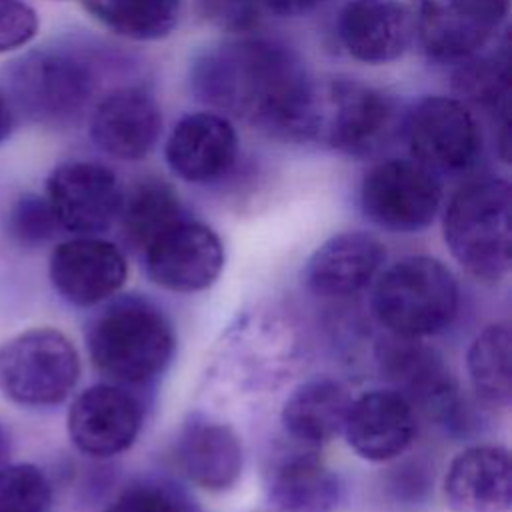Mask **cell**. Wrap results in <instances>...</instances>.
Here are the masks:
<instances>
[{
	"mask_svg": "<svg viewBox=\"0 0 512 512\" xmlns=\"http://www.w3.org/2000/svg\"><path fill=\"white\" fill-rule=\"evenodd\" d=\"M310 84L300 56L264 36L212 44L190 66V88L202 104L284 140L296 136Z\"/></svg>",
	"mask_w": 512,
	"mask_h": 512,
	"instance_id": "6da1fadb",
	"label": "cell"
},
{
	"mask_svg": "<svg viewBox=\"0 0 512 512\" xmlns=\"http://www.w3.org/2000/svg\"><path fill=\"white\" fill-rule=\"evenodd\" d=\"M398 130V106L388 94L354 78H328L312 80L294 140L364 158Z\"/></svg>",
	"mask_w": 512,
	"mask_h": 512,
	"instance_id": "7a4b0ae2",
	"label": "cell"
},
{
	"mask_svg": "<svg viewBox=\"0 0 512 512\" xmlns=\"http://www.w3.org/2000/svg\"><path fill=\"white\" fill-rule=\"evenodd\" d=\"M86 346L94 368L114 384H142L168 366L174 330L150 300L122 296L92 318Z\"/></svg>",
	"mask_w": 512,
	"mask_h": 512,
	"instance_id": "3957f363",
	"label": "cell"
},
{
	"mask_svg": "<svg viewBox=\"0 0 512 512\" xmlns=\"http://www.w3.org/2000/svg\"><path fill=\"white\" fill-rule=\"evenodd\" d=\"M512 188L496 176L460 186L448 200L442 230L452 258L480 282H500L512 264Z\"/></svg>",
	"mask_w": 512,
	"mask_h": 512,
	"instance_id": "277c9868",
	"label": "cell"
},
{
	"mask_svg": "<svg viewBox=\"0 0 512 512\" xmlns=\"http://www.w3.org/2000/svg\"><path fill=\"white\" fill-rule=\"evenodd\" d=\"M372 308L394 336H434L446 330L458 312V284L438 258L406 256L378 278Z\"/></svg>",
	"mask_w": 512,
	"mask_h": 512,
	"instance_id": "5b68a950",
	"label": "cell"
},
{
	"mask_svg": "<svg viewBox=\"0 0 512 512\" xmlns=\"http://www.w3.org/2000/svg\"><path fill=\"white\" fill-rule=\"evenodd\" d=\"M78 376V350L56 328H28L0 344V394L18 406L60 404L74 390Z\"/></svg>",
	"mask_w": 512,
	"mask_h": 512,
	"instance_id": "8992f818",
	"label": "cell"
},
{
	"mask_svg": "<svg viewBox=\"0 0 512 512\" xmlns=\"http://www.w3.org/2000/svg\"><path fill=\"white\" fill-rule=\"evenodd\" d=\"M410 158L434 174L472 168L482 152L480 122L456 96H424L402 122Z\"/></svg>",
	"mask_w": 512,
	"mask_h": 512,
	"instance_id": "52a82bcc",
	"label": "cell"
},
{
	"mask_svg": "<svg viewBox=\"0 0 512 512\" xmlns=\"http://www.w3.org/2000/svg\"><path fill=\"white\" fill-rule=\"evenodd\" d=\"M442 202L438 174L412 158L376 162L362 178L364 216L390 232H418L432 224Z\"/></svg>",
	"mask_w": 512,
	"mask_h": 512,
	"instance_id": "ba28073f",
	"label": "cell"
},
{
	"mask_svg": "<svg viewBox=\"0 0 512 512\" xmlns=\"http://www.w3.org/2000/svg\"><path fill=\"white\" fill-rule=\"evenodd\" d=\"M414 38L436 62L460 64L480 52L506 22L510 0H406Z\"/></svg>",
	"mask_w": 512,
	"mask_h": 512,
	"instance_id": "9c48e42d",
	"label": "cell"
},
{
	"mask_svg": "<svg viewBox=\"0 0 512 512\" xmlns=\"http://www.w3.org/2000/svg\"><path fill=\"white\" fill-rule=\"evenodd\" d=\"M12 86L20 108L44 124L76 118L96 90L88 62L64 50H36L20 60Z\"/></svg>",
	"mask_w": 512,
	"mask_h": 512,
	"instance_id": "30bf717a",
	"label": "cell"
},
{
	"mask_svg": "<svg viewBox=\"0 0 512 512\" xmlns=\"http://www.w3.org/2000/svg\"><path fill=\"white\" fill-rule=\"evenodd\" d=\"M44 196L62 230L96 236L118 220L124 190L108 166L68 160L48 174Z\"/></svg>",
	"mask_w": 512,
	"mask_h": 512,
	"instance_id": "8fae6325",
	"label": "cell"
},
{
	"mask_svg": "<svg viewBox=\"0 0 512 512\" xmlns=\"http://www.w3.org/2000/svg\"><path fill=\"white\" fill-rule=\"evenodd\" d=\"M142 254L150 280L172 292L204 290L224 268L218 234L188 216L160 232Z\"/></svg>",
	"mask_w": 512,
	"mask_h": 512,
	"instance_id": "7c38bea8",
	"label": "cell"
},
{
	"mask_svg": "<svg viewBox=\"0 0 512 512\" xmlns=\"http://www.w3.org/2000/svg\"><path fill=\"white\" fill-rule=\"evenodd\" d=\"M72 444L94 458L128 450L142 426V406L120 384H94L80 392L68 410Z\"/></svg>",
	"mask_w": 512,
	"mask_h": 512,
	"instance_id": "4fadbf2b",
	"label": "cell"
},
{
	"mask_svg": "<svg viewBox=\"0 0 512 512\" xmlns=\"http://www.w3.org/2000/svg\"><path fill=\"white\" fill-rule=\"evenodd\" d=\"M48 276L70 304L96 306L124 286L128 264L116 244L96 236H76L52 250Z\"/></svg>",
	"mask_w": 512,
	"mask_h": 512,
	"instance_id": "5bb4252c",
	"label": "cell"
},
{
	"mask_svg": "<svg viewBox=\"0 0 512 512\" xmlns=\"http://www.w3.org/2000/svg\"><path fill=\"white\" fill-rule=\"evenodd\" d=\"M92 142L118 160H142L162 134V110L144 86H120L98 100L90 114Z\"/></svg>",
	"mask_w": 512,
	"mask_h": 512,
	"instance_id": "9a60e30c",
	"label": "cell"
},
{
	"mask_svg": "<svg viewBox=\"0 0 512 512\" xmlns=\"http://www.w3.org/2000/svg\"><path fill=\"white\" fill-rule=\"evenodd\" d=\"M164 158L172 174L184 182H216L238 158L236 128L228 116L214 110L186 114L170 130Z\"/></svg>",
	"mask_w": 512,
	"mask_h": 512,
	"instance_id": "2e32d148",
	"label": "cell"
},
{
	"mask_svg": "<svg viewBox=\"0 0 512 512\" xmlns=\"http://www.w3.org/2000/svg\"><path fill=\"white\" fill-rule=\"evenodd\" d=\"M378 358L394 390L414 408L436 418H452L456 414V384L442 358L432 348L424 346L420 338L390 334V338L382 342Z\"/></svg>",
	"mask_w": 512,
	"mask_h": 512,
	"instance_id": "e0dca14e",
	"label": "cell"
},
{
	"mask_svg": "<svg viewBox=\"0 0 512 512\" xmlns=\"http://www.w3.org/2000/svg\"><path fill=\"white\" fill-rule=\"evenodd\" d=\"M342 432L360 458L386 462L414 442L416 408L394 388L370 390L350 402Z\"/></svg>",
	"mask_w": 512,
	"mask_h": 512,
	"instance_id": "ac0fdd59",
	"label": "cell"
},
{
	"mask_svg": "<svg viewBox=\"0 0 512 512\" xmlns=\"http://www.w3.org/2000/svg\"><path fill=\"white\" fill-rule=\"evenodd\" d=\"M346 52L364 64H388L406 54L414 22L406 0H348L336 22Z\"/></svg>",
	"mask_w": 512,
	"mask_h": 512,
	"instance_id": "d6986e66",
	"label": "cell"
},
{
	"mask_svg": "<svg viewBox=\"0 0 512 512\" xmlns=\"http://www.w3.org/2000/svg\"><path fill=\"white\" fill-rule=\"evenodd\" d=\"M386 260L384 244L368 232H340L322 242L304 268L306 286L324 298L364 290Z\"/></svg>",
	"mask_w": 512,
	"mask_h": 512,
	"instance_id": "ffe728a7",
	"label": "cell"
},
{
	"mask_svg": "<svg viewBox=\"0 0 512 512\" xmlns=\"http://www.w3.org/2000/svg\"><path fill=\"white\" fill-rule=\"evenodd\" d=\"M452 512H510L512 466L502 446H470L458 452L444 476Z\"/></svg>",
	"mask_w": 512,
	"mask_h": 512,
	"instance_id": "44dd1931",
	"label": "cell"
},
{
	"mask_svg": "<svg viewBox=\"0 0 512 512\" xmlns=\"http://www.w3.org/2000/svg\"><path fill=\"white\" fill-rule=\"evenodd\" d=\"M176 464L192 484L222 492L242 472V444L228 424L192 414L176 438Z\"/></svg>",
	"mask_w": 512,
	"mask_h": 512,
	"instance_id": "7402d4cb",
	"label": "cell"
},
{
	"mask_svg": "<svg viewBox=\"0 0 512 512\" xmlns=\"http://www.w3.org/2000/svg\"><path fill=\"white\" fill-rule=\"evenodd\" d=\"M266 492L280 512H334L340 502L336 474L306 446L272 462Z\"/></svg>",
	"mask_w": 512,
	"mask_h": 512,
	"instance_id": "603a6c76",
	"label": "cell"
},
{
	"mask_svg": "<svg viewBox=\"0 0 512 512\" xmlns=\"http://www.w3.org/2000/svg\"><path fill=\"white\" fill-rule=\"evenodd\" d=\"M348 390L326 376L296 386L282 406V426L306 448H318L342 432L350 408Z\"/></svg>",
	"mask_w": 512,
	"mask_h": 512,
	"instance_id": "cb8c5ba5",
	"label": "cell"
},
{
	"mask_svg": "<svg viewBox=\"0 0 512 512\" xmlns=\"http://www.w3.org/2000/svg\"><path fill=\"white\" fill-rule=\"evenodd\" d=\"M512 336L506 322L486 326L470 344L466 370L476 396L492 408L512 400Z\"/></svg>",
	"mask_w": 512,
	"mask_h": 512,
	"instance_id": "d4e9b609",
	"label": "cell"
},
{
	"mask_svg": "<svg viewBox=\"0 0 512 512\" xmlns=\"http://www.w3.org/2000/svg\"><path fill=\"white\" fill-rule=\"evenodd\" d=\"M184 216L186 212L174 188L162 180L146 178L124 194L118 220L126 242L144 252L160 232Z\"/></svg>",
	"mask_w": 512,
	"mask_h": 512,
	"instance_id": "484cf974",
	"label": "cell"
},
{
	"mask_svg": "<svg viewBox=\"0 0 512 512\" xmlns=\"http://www.w3.org/2000/svg\"><path fill=\"white\" fill-rule=\"evenodd\" d=\"M82 4L102 26L138 42L168 36L182 14V0H82Z\"/></svg>",
	"mask_w": 512,
	"mask_h": 512,
	"instance_id": "4316f807",
	"label": "cell"
},
{
	"mask_svg": "<svg viewBox=\"0 0 512 512\" xmlns=\"http://www.w3.org/2000/svg\"><path fill=\"white\" fill-rule=\"evenodd\" d=\"M454 90L466 106L490 114L500 130H508L510 72L498 56H472L454 72Z\"/></svg>",
	"mask_w": 512,
	"mask_h": 512,
	"instance_id": "83f0119b",
	"label": "cell"
},
{
	"mask_svg": "<svg viewBox=\"0 0 512 512\" xmlns=\"http://www.w3.org/2000/svg\"><path fill=\"white\" fill-rule=\"evenodd\" d=\"M52 502L48 476L30 462L0 466V512H46Z\"/></svg>",
	"mask_w": 512,
	"mask_h": 512,
	"instance_id": "f1b7e54d",
	"label": "cell"
},
{
	"mask_svg": "<svg viewBox=\"0 0 512 512\" xmlns=\"http://www.w3.org/2000/svg\"><path fill=\"white\" fill-rule=\"evenodd\" d=\"M60 230L46 196L26 192L8 212V232L22 246H38Z\"/></svg>",
	"mask_w": 512,
	"mask_h": 512,
	"instance_id": "f546056e",
	"label": "cell"
},
{
	"mask_svg": "<svg viewBox=\"0 0 512 512\" xmlns=\"http://www.w3.org/2000/svg\"><path fill=\"white\" fill-rule=\"evenodd\" d=\"M104 512H192L188 502L158 482H134L126 486Z\"/></svg>",
	"mask_w": 512,
	"mask_h": 512,
	"instance_id": "4dcf8cb0",
	"label": "cell"
},
{
	"mask_svg": "<svg viewBox=\"0 0 512 512\" xmlns=\"http://www.w3.org/2000/svg\"><path fill=\"white\" fill-rule=\"evenodd\" d=\"M36 10L24 0H0V54L24 48L38 34Z\"/></svg>",
	"mask_w": 512,
	"mask_h": 512,
	"instance_id": "1f68e13d",
	"label": "cell"
},
{
	"mask_svg": "<svg viewBox=\"0 0 512 512\" xmlns=\"http://www.w3.org/2000/svg\"><path fill=\"white\" fill-rule=\"evenodd\" d=\"M200 14L216 28L232 34L250 32L260 18V0H196Z\"/></svg>",
	"mask_w": 512,
	"mask_h": 512,
	"instance_id": "d6a6232c",
	"label": "cell"
},
{
	"mask_svg": "<svg viewBox=\"0 0 512 512\" xmlns=\"http://www.w3.org/2000/svg\"><path fill=\"white\" fill-rule=\"evenodd\" d=\"M322 2L324 0H260L262 6L278 16H300L314 10Z\"/></svg>",
	"mask_w": 512,
	"mask_h": 512,
	"instance_id": "836d02e7",
	"label": "cell"
},
{
	"mask_svg": "<svg viewBox=\"0 0 512 512\" xmlns=\"http://www.w3.org/2000/svg\"><path fill=\"white\" fill-rule=\"evenodd\" d=\"M14 128V112L6 100V96L0 92V144L8 140Z\"/></svg>",
	"mask_w": 512,
	"mask_h": 512,
	"instance_id": "e575fe53",
	"label": "cell"
},
{
	"mask_svg": "<svg viewBox=\"0 0 512 512\" xmlns=\"http://www.w3.org/2000/svg\"><path fill=\"white\" fill-rule=\"evenodd\" d=\"M10 450H12L10 434H8L6 426L0 422V466L8 464V458H10Z\"/></svg>",
	"mask_w": 512,
	"mask_h": 512,
	"instance_id": "d590c367",
	"label": "cell"
}]
</instances>
